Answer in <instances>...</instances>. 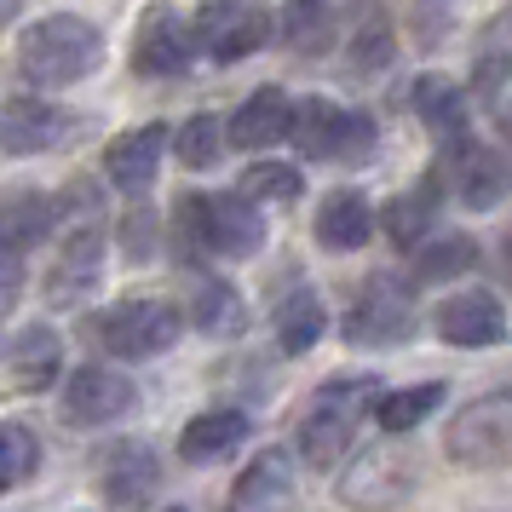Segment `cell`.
<instances>
[{"label":"cell","instance_id":"cell-40","mask_svg":"<svg viewBox=\"0 0 512 512\" xmlns=\"http://www.w3.org/2000/svg\"><path fill=\"white\" fill-rule=\"evenodd\" d=\"M12 12H18V0H0V24H6V18H12Z\"/></svg>","mask_w":512,"mask_h":512},{"label":"cell","instance_id":"cell-8","mask_svg":"<svg viewBox=\"0 0 512 512\" xmlns=\"http://www.w3.org/2000/svg\"><path fill=\"white\" fill-rule=\"evenodd\" d=\"M415 328V294L397 277H369L357 288L346 311V340L351 346H403Z\"/></svg>","mask_w":512,"mask_h":512},{"label":"cell","instance_id":"cell-5","mask_svg":"<svg viewBox=\"0 0 512 512\" xmlns=\"http://www.w3.org/2000/svg\"><path fill=\"white\" fill-rule=\"evenodd\" d=\"M271 12L259 0H208L190 24V41L219 58V64H236V58H254L265 41H271Z\"/></svg>","mask_w":512,"mask_h":512},{"label":"cell","instance_id":"cell-41","mask_svg":"<svg viewBox=\"0 0 512 512\" xmlns=\"http://www.w3.org/2000/svg\"><path fill=\"white\" fill-rule=\"evenodd\" d=\"M507 265H512V231H507Z\"/></svg>","mask_w":512,"mask_h":512},{"label":"cell","instance_id":"cell-24","mask_svg":"<svg viewBox=\"0 0 512 512\" xmlns=\"http://www.w3.org/2000/svg\"><path fill=\"white\" fill-rule=\"evenodd\" d=\"M248 426L254 420L242 415V409H208V415H196L179 432V455L185 461H219V455H231V449H242V438H248Z\"/></svg>","mask_w":512,"mask_h":512},{"label":"cell","instance_id":"cell-25","mask_svg":"<svg viewBox=\"0 0 512 512\" xmlns=\"http://www.w3.org/2000/svg\"><path fill=\"white\" fill-rule=\"evenodd\" d=\"M323 328H328L323 300H317L305 282H294V288L277 300V346L288 351V357H305V351L323 340Z\"/></svg>","mask_w":512,"mask_h":512},{"label":"cell","instance_id":"cell-29","mask_svg":"<svg viewBox=\"0 0 512 512\" xmlns=\"http://www.w3.org/2000/svg\"><path fill=\"white\" fill-rule=\"evenodd\" d=\"M478 265V242L461 231H443V236H426L415 248V277L420 282H449L461 277V271H472Z\"/></svg>","mask_w":512,"mask_h":512},{"label":"cell","instance_id":"cell-20","mask_svg":"<svg viewBox=\"0 0 512 512\" xmlns=\"http://www.w3.org/2000/svg\"><path fill=\"white\" fill-rule=\"evenodd\" d=\"M288 116H294V98L282 93V87H259V93L242 98V110L231 116L225 139L236 150H265V144L288 139Z\"/></svg>","mask_w":512,"mask_h":512},{"label":"cell","instance_id":"cell-22","mask_svg":"<svg viewBox=\"0 0 512 512\" xmlns=\"http://www.w3.org/2000/svg\"><path fill=\"white\" fill-rule=\"evenodd\" d=\"M409 98H415V116L426 121V133L432 139H461L466 133V116H472V104H466L461 81H449V75H420L415 87H409Z\"/></svg>","mask_w":512,"mask_h":512},{"label":"cell","instance_id":"cell-10","mask_svg":"<svg viewBox=\"0 0 512 512\" xmlns=\"http://www.w3.org/2000/svg\"><path fill=\"white\" fill-rule=\"evenodd\" d=\"M443 179L455 185V196H461L466 208H495L501 196L512 190V162L495 150V144H478V139H449V156H443V167H438Z\"/></svg>","mask_w":512,"mask_h":512},{"label":"cell","instance_id":"cell-37","mask_svg":"<svg viewBox=\"0 0 512 512\" xmlns=\"http://www.w3.org/2000/svg\"><path fill=\"white\" fill-rule=\"evenodd\" d=\"M409 18H415V35L432 47L449 35V18H455V0H409Z\"/></svg>","mask_w":512,"mask_h":512},{"label":"cell","instance_id":"cell-42","mask_svg":"<svg viewBox=\"0 0 512 512\" xmlns=\"http://www.w3.org/2000/svg\"><path fill=\"white\" fill-rule=\"evenodd\" d=\"M167 512H185V507H167Z\"/></svg>","mask_w":512,"mask_h":512},{"label":"cell","instance_id":"cell-36","mask_svg":"<svg viewBox=\"0 0 512 512\" xmlns=\"http://www.w3.org/2000/svg\"><path fill=\"white\" fill-rule=\"evenodd\" d=\"M173 231H179V242H185L190 254L202 248L208 254V196H179V208H173Z\"/></svg>","mask_w":512,"mask_h":512},{"label":"cell","instance_id":"cell-35","mask_svg":"<svg viewBox=\"0 0 512 512\" xmlns=\"http://www.w3.org/2000/svg\"><path fill=\"white\" fill-rule=\"evenodd\" d=\"M351 52H357V70H380V64H392V24H386L380 12H369L363 29H357V41H351Z\"/></svg>","mask_w":512,"mask_h":512},{"label":"cell","instance_id":"cell-30","mask_svg":"<svg viewBox=\"0 0 512 512\" xmlns=\"http://www.w3.org/2000/svg\"><path fill=\"white\" fill-rule=\"evenodd\" d=\"M282 41L294 52H323L334 41V0H288L282 6Z\"/></svg>","mask_w":512,"mask_h":512},{"label":"cell","instance_id":"cell-13","mask_svg":"<svg viewBox=\"0 0 512 512\" xmlns=\"http://www.w3.org/2000/svg\"><path fill=\"white\" fill-rule=\"evenodd\" d=\"M133 403H139V386H133L127 374H116V369H98V363L75 369L70 386H64V420H75V426L121 420Z\"/></svg>","mask_w":512,"mask_h":512},{"label":"cell","instance_id":"cell-15","mask_svg":"<svg viewBox=\"0 0 512 512\" xmlns=\"http://www.w3.org/2000/svg\"><path fill=\"white\" fill-rule=\"evenodd\" d=\"M300 507V484H294V461L282 449H265L242 466L231 489V512H294Z\"/></svg>","mask_w":512,"mask_h":512},{"label":"cell","instance_id":"cell-27","mask_svg":"<svg viewBox=\"0 0 512 512\" xmlns=\"http://www.w3.org/2000/svg\"><path fill=\"white\" fill-rule=\"evenodd\" d=\"M64 363V340L52 334V328H24L18 340H12V386H24V392H41L52 386V374Z\"/></svg>","mask_w":512,"mask_h":512},{"label":"cell","instance_id":"cell-34","mask_svg":"<svg viewBox=\"0 0 512 512\" xmlns=\"http://www.w3.org/2000/svg\"><path fill=\"white\" fill-rule=\"evenodd\" d=\"M242 196L248 202H300V190H305V179H300V167L294 162H254L248 173H242Z\"/></svg>","mask_w":512,"mask_h":512},{"label":"cell","instance_id":"cell-16","mask_svg":"<svg viewBox=\"0 0 512 512\" xmlns=\"http://www.w3.org/2000/svg\"><path fill=\"white\" fill-rule=\"evenodd\" d=\"M98 271H104V236H98L93 225H75V231L64 236L58 259H52V271H47V300L75 305L98 282Z\"/></svg>","mask_w":512,"mask_h":512},{"label":"cell","instance_id":"cell-31","mask_svg":"<svg viewBox=\"0 0 512 512\" xmlns=\"http://www.w3.org/2000/svg\"><path fill=\"white\" fill-rule=\"evenodd\" d=\"M512 81V18H495L478 41V58H472V87L478 93H501Z\"/></svg>","mask_w":512,"mask_h":512},{"label":"cell","instance_id":"cell-38","mask_svg":"<svg viewBox=\"0 0 512 512\" xmlns=\"http://www.w3.org/2000/svg\"><path fill=\"white\" fill-rule=\"evenodd\" d=\"M121 231H127V254L150 259V248H156V242H150V236H156V219H150V213H127V225H121Z\"/></svg>","mask_w":512,"mask_h":512},{"label":"cell","instance_id":"cell-12","mask_svg":"<svg viewBox=\"0 0 512 512\" xmlns=\"http://www.w3.org/2000/svg\"><path fill=\"white\" fill-rule=\"evenodd\" d=\"M190 29H185V18L167 6V0H156V6H144V18H139V29H133V70L139 75H179L190 64Z\"/></svg>","mask_w":512,"mask_h":512},{"label":"cell","instance_id":"cell-33","mask_svg":"<svg viewBox=\"0 0 512 512\" xmlns=\"http://www.w3.org/2000/svg\"><path fill=\"white\" fill-rule=\"evenodd\" d=\"M35 466H41V443L29 426H0V495H12V489H24L35 478Z\"/></svg>","mask_w":512,"mask_h":512},{"label":"cell","instance_id":"cell-7","mask_svg":"<svg viewBox=\"0 0 512 512\" xmlns=\"http://www.w3.org/2000/svg\"><path fill=\"white\" fill-rule=\"evenodd\" d=\"M93 328H98V346H110L116 357L139 363V357H156V351L173 346L185 334V317L167 300H127L116 311H104Z\"/></svg>","mask_w":512,"mask_h":512},{"label":"cell","instance_id":"cell-14","mask_svg":"<svg viewBox=\"0 0 512 512\" xmlns=\"http://www.w3.org/2000/svg\"><path fill=\"white\" fill-rule=\"evenodd\" d=\"M81 133V121L64 116L58 104H41V98H12L0 110V144L12 156H35V150H64V144Z\"/></svg>","mask_w":512,"mask_h":512},{"label":"cell","instance_id":"cell-3","mask_svg":"<svg viewBox=\"0 0 512 512\" xmlns=\"http://www.w3.org/2000/svg\"><path fill=\"white\" fill-rule=\"evenodd\" d=\"M288 139L317 162H369L374 150V121L363 110H346L334 98H294Z\"/></svg>","mask_w":512,"mask_h":512},{"label":"cell","instance_id":"cell-4","mask_svg":"<svg viewBox=\"0 0 512 512\" xmlns=\"http://www.w3.org/2000/svg\"><path fill=\"white\" fill-rule=\"evenodd\" d=\"M420 484V466L409 449H397V443H380L369 455H357V461L340 472V501L357 512H392L403 507Z\"/></svg>","mask_w":512,"mask_h":512},{"label":"cell","instance_id":"cell-9","mask_svg":"<svg viewBox=\"0 0 512 512\" xmlns=\"http://www.w3.org/2000/svg\"><path fill=\"white\" fill-rule=\"evenodd\" d=\"M98 495L110 501L116 512H139L156 501L162 489V466H156V449L139 438H121V443H104L98 449Z\"/></svg>","mask_w":512,"mask_h":512},{"label":"cell","instance_id":"cell-18","mask_svg":"<svg viewBox=\"0 0 512 512\" xmlns=\"http://www.w3.org/2000/svg\"><path fill=\"white\" fill-rule=\"evenodd\" d=\"M438 202H443V173L432 167V173H420L415 185L403 190L397 202H386V213H380V225H386V236H392L403 254H415L420 242L432 236V219H438Z\"/></svg>","mask_w":512,"mask_h":512},{"label":"cell","instance_id":"cell-28","mask_svg":"<svg viewBox=\"0 0 512 512\" xmlns=\"http://www.w3.org/2000/svg\"><path fill=\"white\" fill-rule=\"evenodd\" d=\"M443 403V380H426V386H403V392H374V420L386 432H415L420 420H432V409Z\"/></svg>","mask_w":512,"mask_h":512},{"label":"cell","instance_id":"cell-43","mask_svg":"<svg viewBox=\"0 0 512 512\" xmlns=\"http://www.w3.org/2000/svg\"><path fill=\"white\" fill-rule=\"evenodd\" d=\"M507 6H512V0H507ZM507 18H512V12H507Z\"/></svg>","mask_w":512,"mask_h":512},{"label":"cell","instance_id":"cell-26","mask_svg":"<svg viewBox=\"0 0 512 512\" xmlns=\"http://www.w3.org/2000/svg\"><path fill=\"white\" fill-rule=\"evenodd\" d=\"M58 219V202L35 196V190H18V196H0V248L6 254H24L29 242H41Z\"/></svg>","mask_w":512,"mask_h":512},{"label":"cell","instance_id":"cell-19","mask_svg":"<svg viewBox=\"0 0 512 512\" xmlns=\"http://www.w3.org/2000/svg\"><path fill=\"white\" fill-rule=\"evenodd\" d=\"M162 150H167V127H133V133H121L110 150H104V173H110V185L116 190H150L156 185V167H162Z\"/></svg>","mask_w":512,"mask_h":512},{"label":"cell","instance_id":"cell-2","mask_svg":"<svg viewBox=\"0 0 512 512\" xmlns=\"http://www.w3.org/2000/svg\"><path fill=\"white\" fill-rule=\"evenodd\" d=\"M374 380H328L323 392L305 403L300 420V455L311 466H340V455L357 438V420L369 415Z\"/></svg>","mask_w":512,"mask_h":512},{"label":"cell","instance_id":"cell-23","mask_svg":"<svg viewBox=\"0 0 512 512\" xmlns=\"http://www.w3.org/2000/svg\"><path fill=\"white\" fill-rule=\"evenodd\" d=\"M185 317L202 334H242V300H236V288L208 277V271H190L185 277Z\"/></svg>","mask_w":512,"mask_h":512},{"label":"cell","instance_id":"cell-17","mask_svg":"<svg viewBox=\"0 0 512 512\" xmlns=\"http://www.w3.org/2000/svg\"><path fill=\"white\" fill-rule=\"evenodd\" d=\"M259 248H265V219H259V202H248L242 190H236V196H208V254L254 259Z\"/></svg>","mask_w":512,"mask_h":512},{"label":"cell","instance_id":"cell-32","mask_svg":"<svg viewBox=\"0 0 512 512\" xmlns=\"http://www.w3.org/2000/svg\"><path fill=\"white\" fill-rule=\"evenodd\" d=\"M173 156H179L185 167H196V173L219 167V156H225V121L219 116H190L185 127H179V139H173Z\"/></svg>","mask_w":512,"mask_h":512},{"label":"cell","instance_id":"cell-1","mask_svg":"<svg viewBox=\"0 0 512 512\" xmlns=\"http://www.w3.org/2000/svg\"><path fill=\"white\" fill-rule=\"evenodd\" d=\"M98 58H104V35L75 12H52L18 35V70L41 93H64L75 81H87L98 70Z\"/></svg>","mask_w":512,"mask_h":512},{"label":"cell","instance_id":"cell-21","mask_svg":"<svg viewBox=\"0 0 512 512\" xmlns=\"http://www.w3.org/2000/svg\"><path fill=\"white\" fill-rule=\"evenodd\" d=\"M369 236H374V208L363 190L323 196V208H317V242H323L328 254H357Z\"/></svg>","mask_w":512,"mask_h":512},{"label":"cell","instance_id":"cell-6","mask_svg":"<svg viewBox=\"0 0 512 512\" xmlns=\"http://www.w3.org/2000/svg\"><path fill=\"white\" fill-rule=\"evenodd\" d=\"M449 461L478 472L512 461V392H489L449 420Z\"/></svg>","mask_w":512,"mask_h":512},{"label":"cell","instance_id":"cell-39","mask_svg":"<svg viewBox=\"0 0 512 512\" xmlns=\"http://www.w3.org/2000/svg\"><path fill=\"white\" fill-rule=\"evenodd\" d=\"M495 127H501V139L512 144V98H501V110H495Z\"/></svg>","mask_w":512,"mask_h":512},{"label":"cell","instance_id":"cell-11","mask_svg":"<svg viewBox=\"0 0 512 512\" xmlns=\"http://www.w3.org/2000/svg\"><path fill=\"white\" fill-rule=\"evenodd\" d=\"M432 323L449 346L461 351H489V346H507V305L495 300L489 288H461V294H449V300L432 311Z\"/></svg>","mask_w":512,"mask_h":512}]
</instances>
